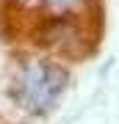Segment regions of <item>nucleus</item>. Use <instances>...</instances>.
Wrapping results in <instances>:
<instances>
[{"instance_id": "nucleus-2", "label": "nucleus", "mask_w": 119, "mask_h": 124, "mask_svg": "<svg viewBox=\"0 0 119 124\" xmlns=\"http://www.w3.org/2000/svg\"><path fill=\"white\" fill-rule=\"evenodd\" d=\"M47 3H53V6H58V8H66V6L72 3V0H47Z\"/></svg>"}, {"instance_id": "nucleus-1", "label": "nucleus", "mask_w": 119, "mask_h": 124, "mask_svg": "<svg viewBox=\"0 0 119 124\" xmlns=\"http://www.w3.org/2000/svg\"><path fill=\"white\" fill-rule=\"evenodd\" d=\"M66 85V72L53 63H39V66L25 72V102L33 110H44L53 105L55 97Z\"/></svg>"}]
</instances>
